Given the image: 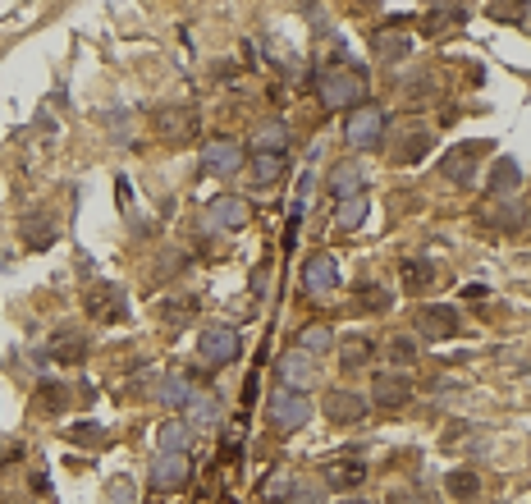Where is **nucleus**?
Segmentation results:
<instances>
[{
	"instance_id": "nucleus-1",
	"label": "nucleus",
	"mask_w": 531,
	"mask_h": 504,
	"mask_svg": "<svg viewBox=\"0 0 531 504\" xmlns=\"http://www.w3.org/2000/svg\"><path fill=\"white\" fill-rule=\"evenodd\" d=\"M317 97L326 110H348V106H362L366 101V79L357 64H339V69H326L317 79Z\"/></svg>"
},
{
	"instance_id": "nucleus-2",
	"label": "nucleus",
	"mask_w": 531,
	"mask_h": 504,
	"mask_svg": "<svg viewBox=\"0 0 531 504\" xmlns=\"http://www.w3.org/2000/svg\"><path fill=\"white\" fill-rule=\"evenodd\" d=\"M344 142L353 152H375L385 142V110L381 106H353L344 119Z\"/></svg>"
},
{
	"instance_id": "nucleus-3",
	"label": "nucleus",
	"mask_w": 531,
	"mask_h": 504,
	"mask_svg": "<svg viewBox=\"0 0 531 504\" xmlns=\"http://www.w3.org/2000/svg\"><path fill=\"white\" fill-rule=\"evenodd\" d=\"M188 477H193V463H188L184 450H161L156 459H151V490H156V495L184 490Z\"/></svg>"
},
{
	"instance_id": "nucleus-4",
	"label": "nucleus",
	"mask_w": 531,
	"mask_h": 504,
	"mask_svg": "<svg viewBox=\"0 0 531 504\" xmlns=\"http://www.w3.org/2000/svg\"><path fill=\"white\" fill-rule=\"evenodd\" d=\"M151 124H156V133L170 142V147H184V142H193L197 128H202V119H197L193 106H156Z\"/></svg>"
},
{
	"instance_id": "nucleus-5",
	"label": "nucleus",
	"mask_w": 531,
	"mask_h": 504,
	"mask_svg": "<svg viewBox=\"0 0 531 504\" xmlns=\"http://www.w3.org/2000/svg\"><path fill=\"white\" fill-rule=\"evenodd\" d=\"M88 317L97 326H119L128 321V294L119 290V284H92L88 290Z\"/></svg>"
},
{
	"instance_id": "nucleus-6",
	"label": "nucleus",
	"mask_w": 531,
	"mask_h": 504,
	"mask_svg": "<svg viewBox=\"0 0 531 504\" xmlns=\"http://www.w3.org/2000/svg\"><path fill=\"white\" fill-rule=\"evenodd\" d=\"M197 357L206 367H224V363H234L239 357V330L234 326H206L197 335Z\"/></svg>"
},
{
	"instance_id": "nucleus-7",
	"label": "nucleus",
	"mask_w": 531,
	"mask_h": 504,
	"mask_svg": "<svg viewBox=\"0 0 531 504\" xmlns=\"http://www.w3.org/2000/svg\"><path fill=\"white\" fill-rule=\"evenodd\" d=\"M308 417H312V399H302V390H275L270 395V422L280 426V431H298V426H308Z\"/></svg>"
},
{
	"instance_id": "nucleus-8",
	"label": "nucleus",
	"mask_w": 531,
	"mask_h": 504,
	"mask_svg": "<svg viewBox=\"0 0 531 504\" xmlns=\"http://www.w3.org/2000/svg\"><path fill=\"white\" fill-rule=\"evenodd\" d=\"M486 157V142H463V147H453L444 161H440V175L449 179V184H459V188H468L472 179H477V161Z\"/></svg>"
},
{
	"instance_id": "nucleus-9",
	"label": "nucleus",
	"mask_w": 531,
	"mask_h": 504,
	"mask_svg": "<svg viewBox=\"0 0 531 504\" xmlns=\"http://www.w3.org/2000/svg\"><path fill=\"white\" fill-rule=\"evenodd\" d=\"M248 202L243 197H234V193H220L211 206H206V221H202V230H243L248 225Z\"/></svg>"
},
{
	"instance_id": "nucleus-10",
	"label": "nucleus",
	"mask_w": 531,
	"mask_h": 504,
	"mask_svg": "<svg viewBox=\"0 0 531 504\" xmlns=\"http://www.w3.org/2000/svg\"><path fill=\"white\" fill-rule=\"evenodd\" d=\"M243 161H248V152L234 138H215V142L202 147V170H211V175H239Z\"/></svg>"
},
{
	"instance_id": "nucleus-11",
	"label": "nucleus",
	"mask_w": 531,
	"mask_h": 504,
	"mask_svg": "<svg viewBox=\"0 0 531 504\" xmlns=\"http://www.w3.org/2000/svg\"><path fill=\"white\" fill-rule=\"evenodd\" d=\"M417 335L422 339H449V335H459V308H449V303H422L417 308Z\"/></svg>"
},
{
	"instance_id": "nucleus-12",
	"label": "nucleus",
	"mask_w": 531,
	"mask_h": 504,
	"mask_svg": "<svg viewBox=\"0 0 531 504\" xmlns=\"http://www.w3.org/2000/svg\"><path fill=\"white\" fill-rule=\"evenodd\" d=\"M19 239H24V248L46 252V248L60 239V221H55V211H28L24 221H19Z\"/></svg>"
},
{
	"instance_id": "nucleus-13",
	"label": "nucleus",
	"mask_w": 531,
	"mask_h": 504,
	"mask_svg": "<svg viewBox=\"0 0 531 504\" xmlns=\"http://www.w3.org/2000/svg\"><path fill=\"white\" fill-rule=\"evenodd\" d=\"M280 381H284L289 390H312V381H317V357L302 353V348H289V353L280 357Z\"/></svg>"
},
{
	"instance_id": "nucleus-14",
	"label": "nucleus",
	"mask_w": 531,
	"mask_h": 504,
	"mask_svg": "<svg viewBox=\"0 0 531 504\" xmlns=\"http://www.w3.org/2000/svg\"><path fill=\"white\" fill-rule=\"evenodd\" d=\"M55 363H69V367H79L83 357H88V335L79 330V326H55V335H51V348H46Z\"/></svg>"
},
{
	"instance_id": "nucleus-15",
	"label": "nucleus",
	"mask_w": 531,
	"mask_h": 504,
	"mask_svg": "<svg viewBox=\"0 0 531 504\" xmlns=\"http://www.w3.org/2000/svg\"><path fill=\"white\" fill-rule=\"evenodd\" d=\"M302 284H308V294H330V290H339V266H335V257H330V252L308 257V262H302Z\"/></svg>"
},
{
	"instance_id": "nucleus-16",
	"label": "nucleus",
	"mask_w": 531,
	"mask_h": 504,
	"mask_svg": "<svg viewBox=\"0 0 531 504\" xmlns=\"http://www.w3.org/2000/svg\"><path fill=\"white\" fill-rule=\"evenodd\" d=\"M371 399L381 404V408H403L412 399V381L399 376V372H381V376L371 381Z\"/></svg>"
},
{
	"instance_id": "nucleus-17",
	"label": "nucleus",
	"mask_w": 531,
	"mask_h": 504,
	"mask_svg": "<svg viewBox=\"0 0 531 504\" xmlns=\"http://www.w3.org/2000/svg\"><path fill=\"white\" fill-rule=\"evenodd\" d=\"M371 51H375V60L399 64V60L412 55V37H408V33H394V28H381V33L371 37Z\"/></svg>"
},
{
	"instance_id": "nucleus-18",
	"label": "nucleus",
	"mask_w": 531,
	"mask_h": 504,
	"mask_svg": "<svg viewBox=\"0 0 531 504\" xmlns=\"http://www.w3.org/2000/svg\"><path fill=\"white\" fill-rule=\"evenodd\" d=\"M326 413H330V422H362L366 417V399L362 395H353V390H330L326 395Z\"/></svg>"
},
{
	"instance_id": "nucleus-19",
	"label": "nucleus",
	"mask_w": 531,
	"mask_h": 504,
	"mask_svg": "<svg viewBox=\"0 0 531 504\" xmlns=\"http://www.w3.org/2000/svg\"><path fill=\"white\" fill-rule=\"evenodd\" d=\"M252 152L284 157V152H289V124H284V119H266V124L252 133Z\"/></svg>"
},
{
	"instance_id": "nucleus-20",
	"label": "nucleus",
	"mask_w": 531,
	"mask_h": 504,
	"mask_svg": "<svg viewBox=\"0 0 531 504\" xmlns=\"http://www.w3.org/2000/svg\"><path fill=\"white\" fill-rule=\"evenodd\" d=\"M362 481H366V463L362 459H339V463L326 468V486H335V490H357Z\"/></svg>"
},
{
	"instance_id": "nucleus-21",
	"label": "nucleus",
	"mask_w": 531,
	"mask_h": 504,
	"mask_svg": "<svg viewBox=\"0 0 531 504\" xmlns=\"http://www.w3.org/2000/svg\"><path fill=\"white\" fill-rule=\"evenodd\" d=\"M362 184H366V179H362V166H357V161H339V166L330 170V193H335L339 202L353 197V193H362Z\"/></svg>"
},
{
	"instance_id": "nucleus-22",
	"label": "nucleus",
	"mask_w": 531,
	"mask_h": 504,
	"mask_svg": "<svg viewBox=\"0 0 531 504\" xmlns=\"http://www.w3.org/2000/svg\"><path fill=\"white\" fill-rule=\"evenodd\" d=\"M522 188V166L513 161V157H499L495 161V175H490V193L495 197H508V193H517Z\"/></svg>"
},
{
	"instance_id": "nucleus-23",
	"label": "nucleus",
	"mask_w": 531,
	"mask_h": 504,
	"mask_svg": "<svg viewBox=\"0 0 531 504\" xmlns=\"http://www.w3.org/2000/svg\"><path fill=\"white\" fill-rule=\"evenodd\" d=\"M366 211H371L366 193H353V197H344V202H339V211H335V225H339V230H362Z\"/></svg>"
},
{
	"instance_id": "nucleus-24",
	"label": "nucleus",
	"mask_w": 531,
	"mask_h": 504,
	"mask_svg": "<svg viewBox=\"0 0 531 504\" xmlns=\"http://www.w3.org/2000/svg\"><path fill=\"white\" fill-rule=\"evenodd\" d=\"M486 225H495V230H504V234H517V230H522V206H513V202H490V206H486Z\"/></svg>"
},
{
	"instance_id": "nucleus-25",
	"label": "nucleus",
	"mask_w": 531,
	"mask_h": 504,
	"mask_svg": "<svg viewBox=\"0 0 531 504\" xmlns=\"http://www.w3.org/2000/svg\"><path fill=\"white\" fill-rule=\"evenodd\" d=\"M284 179V157H270V152H257L252 157V184L257 188H270Z\"/></svg>"
},
{
	"instance_id": "nucleus-26",
	"label": "nucleus",
	"mask_w": 531,
	"mask_h": 504,
	"mask_svg": "<svg viewBox=\"0 0 531 504\" xmlns=\"http://www.w3.org/2000/svg\"><path fill=\"white\" fill-rule=\"evenodd\" d=\"M156 312H161V321H166L170 330H179V326H188V321H193L197 299H161V303H156Z\"/></svg>"
},
{
	"instance_id": "nucleus-27",
	"label": "nucleus",
	"mask_w": 531,
	"mask_h": 504,
	"mask_svg": "<svg viewBox=\"0 0 531 504\" xmlns=\"http://www.w3.org/2000/svg\"><path fill=\"white\" fill-rule=\"evenodd\" d=\"M188 395H193V381H188L184 372H170V376H161V385H156V399L170 404V408H184Z\"/></svg>"
},
{
	"instance_id": "nucleus-28",
	"label": "nucleus",
	"mask_w": 531,
	"mask_h": 504,
	"mask_svg": "<svg viewBox=\"0 0 531 504\" xmlns=\"http://www.w3.org/2000/svg\"><path fill=\"white\" fill-rule=\"evenodd\" d=\"M399 275H403V290H412V294H422V290H426V284L435 280V266H431V262H422V257H408Z\"/></svg>"
},
{
	"instance_id": "nucleus-29",
	"label": "nucleus",
	"mask_w": 531,
	"mask_h": 504,
	"mask_svg": "<svg viewBox=\"0 0 531 504\" xmlns=\"http://www.w3.org/2000/svg\"><path fill=\"white\" fill-rule=\"evenodd\" d=\"M330 344H335L330 326H302V330H298V348H302V353H312V357H317V353H326Z\"/></svg>"
},
{
	"instance_id": "nucleus-30",
	"label": "nucleus",
	"mask_w": 531,
	"mask_h": 504,
	"mask_svg": "<svg viewBox=\"0 0 531 504\" xmlns=\"http://www.w3.org/2000/svg\"><path fill=\"white\" fill-rule=\"evenodd\" d=\"M339 357H344V367H366L371 357H375V348H371V339L353 335V339H344V344H339Z\"/></svg>"
},
{
	"instance_id": "nucleus-31",
	"label": "nucleus",
	"mask_w": 531,
	"mask_h": 504,
	"mask_svg": "<svg viewBox=\"0 0 531 504\" xmlns=\"http://www.w3.org/2000/svg\"><path fill=\"white\" fill-rule=\"evenodd\" d=\"M184 408H188V422H220V404H215V395H188L184 399Z\"/></svg>"
},
{
	"instance_id": "nucleus-32",
	"label": "nucleus",
	"mask_w": 531,
	"mask_h": 504,
	"mask_svg": "<svg viewBox=\"0 0 531 504\" xmlns=\"http://www.w3.org/2000/svg\"><path fill=\"white\" fill-rule=\"evenodd\" d=\"M37 395H42V413H64V408L73 404V399H69L73 390H69V385H60V381H46Z\"/></svg>"
},
{
	"instance_id": "nucleus-33",
	"label": "nucleus",
	"mask_w": 531,
	"mask_h": 504,
	"mask_svg": "<svg viewBox=\"0 0 531 504\" xmlns=\"http://www.w3.org/2000/svg\"><path fill=\"white\" fill-rule=\"evenodd\" d=\"M403 142H408V147H399V152H394L399 161H422V157L431 152V133H426V128H422V133L412 128V133H408Z\"/></svg>"
},
{
	"instance_id": "nucleus-34",
	"label": "nucleus",
	"mask_w": 531,
	"mask_h": 504,
	"mask_svg": "<svg viewBox=\"0 0 531 504\" xmlns=\"http://www.w3.org/2000/svg\"><path fill=\"white\" fill-rule=\"evenodd\" d=\"M449 490L459 495V499H472V495L481 490V481H477L472 468H459V472H449Z\"/></svg>"
},
{
	"instance_id": "nucleus-35",
	"label": "nucleus",
	"mask_w": 531,
	"mask_h": 504,
	"mask_svg": "<svg viewBox=\"0 0 531 504\" xmlns=\"http://www.w3.org/2000/svg\"><path fill=\"white\" fill-rule=\"evenodd\" d=\"M156 436H161V450H184V445L193 441V436H188V422H166Z\"/></svg>"
},
{
	"instance_id": "nucleus-36",
	"label": "nucleus",
	"mask_w": 531,
	"mask_h": 504,
	"mask_svg": "<svg viewBox=\"0 0 531 504\" xmlns=\"http://www.w3.org/2000/svg\"><path fill=\"white\" fill-rule=\"evenodd\" d=\"M289 486H293V481H289V472H270V477L261 481V499H266V504H284Z\"/></svg>"
},
{
	"instance_id": "nucleus-37",
	"label": "nucleus",
	"mask_w": 531,
	"mask_h": 504,
	"mask_svg": "<svg viewBox=\"0 0 531 504\" xmlns=\"http://www.w3.org/2000/svg\"><path fill=\"white\" fill-rule=\"evenodd\" d=\"M453 24H463V10H444V14H426L422 19V33L426 37H440L444 28H453Z\"/></svg>"
},
{
	"instance_id": "nucleus-38",
	"label": "nucleus",
	"mask_w": 531,
	"mask_h": 504,
	"mask_svg": "<svg viewBox=\"0 0 531 504\" xmlns=\"http://www.w3.org/2000/svg\"><path fill=\"white\" fill-rule=\"evenodd\" d=\"M357 299H362V308H371V312H390V303H394V294H381L375 284H362Z\"/></svg>"
},
{
	"instance_id": "nucleus-39",
	"label": "nucleus",
	"mask_w": 531,
	"mask_h": 504,
	"mask_svg": "<svg viewBox=\"0 0 531 504\" xmlns=\"http://www.w3.org/2000/svg\"><path fill=\"white\" fill-rule=\"evenodd\" d=\"M69 445H101V426H97V422L69 426Z\"/></svg>"
},
{
	"instance_id": "nucleus-40",
	"label": "nucleus",
	"mask_w": 531,
	"mask_h": 504,
	"mask_svg": "<svg viewBox=\"0 0 531 504\" xmlns=\"http://www.w3.org/2000/svg\"><path fill=\"white\" fill-rule=\"evenodd\" d=\"M284 504H326V490L321 486H289Z\"/></svg>"
},
{
	"instance_id": "nucleus-41",
	"label": "nucleus",
	"mask_w": 531,
	"mask_h": 504,
	"mask_svg": "<svg viewBox=\"0 0 531 504\" xmlns=\"http://www.w3.org/2000/svg\"><path fill=\"white\" fill-rule=\"evenodd\" d=\"M522 10H526V0H504V5H490L495 19H508V24H517V28H522Z\"/></svg>"
},
{
	"instance_id": "nucleus-42",
	"label": "nucleus",
	"mask_w": 531,
	"mask_h": 504,
	"mask_svg": "<svg viewBox=\"0 0 531 504\" xmlns=\"http://www.w3.org/2000/svg\"><path fill=\"white\" fill-rule=\"evenodd\" d=\"M390 357H399V363H412V357H417V344H412V339H394V344H390Z\"/></svg>"
},
{
	"instance_id": "nucleus-43",
	"label": "nucleus",
	"mask_w": 531,
	"mask_h": 504,
	"mask_svg": "<svg viewBox=\"0 0 531 504\" xmlns=\"http://www.w3.org/2000/svg\"><path fill=\"white\" fill-rule=\"evenodd\" d=\"M110 504H133V486L128 481H110Z\"/></svg>"
},
{
	"instance_id": "nucleus-44",
	"label": "nucleus",
	"mask_w": 531,
	"mask_h": 504,
	"mask_svg": "<svg viewBox=\"0 0 531 504\" xmlns=\"http://www.w3.org/2000/svg\"><path fill=\"white\" fill-rule=\"evenodd\" d=\"M156 271H161V275H179V271H184V257H161Z\"/></svg>"
},
{
	"instance_id": "nucleus-45",
	"label": "nucleus",
	"mask_w": 531,
	"mask_h": 504,
	"mask_svg": "<svg viewBox=\"0 0 531 504\" xmlns=\"http://www.w3.org/2000/svg\"><path fill=\"white\" fill-rule=\"evenodd\" d=\"M339 504H371V499H357V495H353V499H348V495H344V499H339Z\"/></svg>"
}]
</instances>
